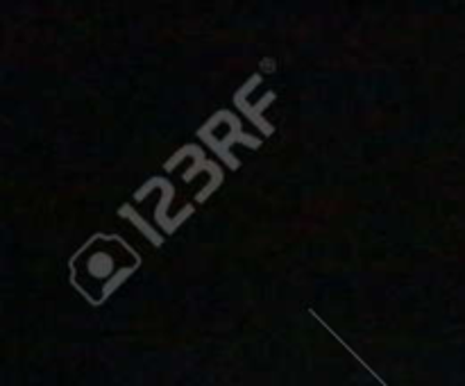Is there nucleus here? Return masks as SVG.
Returning <instances> with one entry per match:
<instances>
[{
	"label": "nucleus",
	"instance_id": "1",
	"mask_svg": "<svg viewBox=\"0 0 465 386\" xmlns=\"http://www.w3.org/2000/svg\"><path fill=\"white\" fill-rule=\"evenodd\" d=\"M259 82H262V75L250 77V80L245 82L243 89H241L239 94L234 95V103H236V107H239L241 112H243L245 116H248L250 121H252L254 125H257L259 130L263 132V134H272V125H271V123H266V118L262 116V112L268 107V104L272 103V100H275V94H266V95H263V98L257 103V107H250V104L245 103V98H248V95H250V91L257 89Z\"/></svg>",
	"mask_w": 465,
	"mask_h": 386
},
{
	"label": "nucleus",
	"instance_id": "2",
	"mask_svg": "<svg viewBox=\"0 0 465 386\" xmlns=\"http://www.w3.org/2000/svg\"><path fill=\"white\" fill-rule=\"evenodd\" d=\"M200 139L207 141V144L212 145L213 150H216L218 157H221L223 162H225L227 166L232 168V171H236V168L241 166L239 159L232 157V153H230V145L232 144H243V145H248V148H259V145H262V139H254V136H250V134H241V132H236V134H234V132H232V134L227 136L225 141H216L212 134H209V132L200 130Z\"/></svg>",
	"mask_w": 465,
	"mask_h": 386
},
{
	"label": "nucleus",
	"instance_id": "3",
	"mask_svg": "<svg viewBox=\"0 0 465 386\" xmlns=\"http://www.w3.org/2000/svg\"><path fill=\"white\" fill-rule=\"evenodd\" d=\"M118 213H121V218H127V221H132V223H134V225L139 227V232H141V234H145V236H148V239H150V243H153V245H162V243H163V236L159 234V232H154L153 227H150L148 223H145L143 218H141L139 213H136L134 209H132V207H127V204H123V207L118 209Z\"/></svg>",
	"mask_w": 465,
	"mask_h": 386
}]
</instances>
